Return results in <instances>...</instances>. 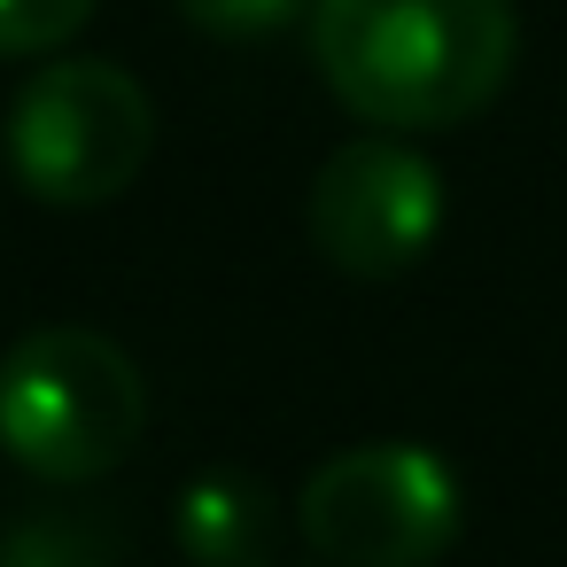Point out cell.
<instances>
[{
	"instance_id": "3957f363",
	"label": "cell",
	"mask_w": 567,
	"mask_h": 567,
	"mask_svg": "<svg viewBox=\"0 0 567 567\" xmlns=\"http://www.w3.org/2000/svg\"><path fill=\"white\" fill-rule=\"evenodd\" d=\"M0 148H9V172L32 203L94 210L141 179V164L156 148V102L125 63L63 55L24 79V94L9 102Z\"/></svg>"
},
{
	"instance_id": "8992f818",
	"label": "cell",
	"mask_w": 567,
	"mask_h": 567,
	"mask_svg": "<svg viewBox=\"0 0 567 567\" xmlns=\"http://www.w3.org/2000/svg\"><path fill=\"white\" fill-rule=\"evenodd\" d=\"M172 536L187 567H272L280 551V505L257 474L210 466L172 497Z\"/></svg>"
},
{
	"instance_id": "9c48e42d",
	"label": "cell",
	"mask_w": 567,
	"mask_h": 567,
	"mask_svg": "<svg viewBox=\"0 0 567 567\" xmlns=\"http://www.w3.org/2000/svg\"><path fill=\"white\" fill-rule=\"evenodd\" d=\"M179 17L210 40H280L296 17H311V0H179Z\"/></svg>"
},
{
	"instance_id": "ba28073f",
	"label": "cell",
	"mask_w": 567,
	"mask_h": 567,
	"mask_svg": "<svg viewBox=\"0 0 567 567\" xmlns=\"http://www.w3.org/2000/svg\"><path fill=\"white\" fill-rule=\"evenodd\" d=\"M94 0H0V55H55L86 32Z\"/></svg>"
},
{
	"instance_id": "277c9868",
	"label": "cell",
	"mask_w": 567,
	"mask_h": 567,
	"mask_svg": "<svg viewBox=\"0 0 567 567\" xmlns=\"http://www.w3.org/2000/svg\"><path fill=\"white\" fill-rule=\"evenodd\" d=\"M296 528L327 567H435L466 528V489L435 443H350L311 466Z\"/></svg>"
},
{
	"instance_id": "7a4b0ae2",
	"label": "cell",
	"mask_w": 567,
	"mask_h": 567,
	"mask_svg": "<svg viewBox=\"0 0 567 567\" xmlns=\"http://www.w3.org/2000/svg\"><path fill=\"white\" fill-rule=\"evenodd\" d=\"M148 427V381L102 327H32L0 350V451L40 482H102Z\"/></svg>"
},
{
	"instance_id": "5b68a950",
	"label": "cell",
	"mask_w": 567,
	"mask_h": 567,
	"mask_svg": "<svg viewBox=\"0 0 567 567\" xmlns=\"http://www.w3.org/2000/svg\"><path fill=\"white\" fill-rule=\"evenodd\" d=\"M303 226H311V249L334 272L396 280L443 234V179L420 148H404V133H365V141H342L319 164Z\"/></svg>"
},
{
	"instance_id": "52a82bcc",
	"label": "cell",
	"mask_w": 567,
	"mask_h": 567,
	"mask_svg": "<svg viewBox=\"0 0 567 567\" xmlns=\"http://www.w3.org/2000/svg\"><path fill=\"white\" fill-rule=\"evenodd\" d=\"M0 567H125V544L102 513H17L0 528Z\"/></svg>"
},
{
	"instance_id": "6da1fadb",
	"label": "cell",
	"mask_w": 567,
	"mask_h": 567,
	"mask_svg": "<svg viewBox=\"0 0 567 567\" xmlns=\"http://www.w3.org/2000/svg\"><path fill=\"white\" fill-rule=\"evenodd\" d=\"M513 55V0H311V63L373 133H451L482 117Z\"/></svg>"
}]
</instances>
